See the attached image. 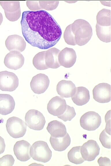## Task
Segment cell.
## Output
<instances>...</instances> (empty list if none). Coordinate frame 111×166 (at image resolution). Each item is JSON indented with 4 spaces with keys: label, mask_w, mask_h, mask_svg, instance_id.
<instances>
[{
    "label": "cell",
    "mask_w": 111,
    "mask_h": 166,
    "mask_svg": "<svg viewBox=\"0 0 111 166\" xmlns=\"http://www.w3.org/2000/svg\"><path fill=\"white\" fill-rule=\"evenodd\" d=\"M0 4L6 18L9 21H15L20 18L21 11L19 1H0Z\"/></svg>",
    "instance_id": "obj_8"
},
{
    "label": "cell",
    "mask_w": 111,
    "mask_h": 166,
    "mask_svg": "<svg viewBox=\"0 0 111 166\" xmlns=\"http://www.w3.org/2000/svg\"><path fill=\"white\" fill-rule=\"evenodd\" d=\"M49 82L47 75L40 73L32 78L30 83V87L34 93L40 94L46 90L49 86Z\"/></svg>",
    "instance_id": "obj_11"
},
{
    "label": "cell",
    "mask_w": 111,
    "mask_h": 166,
    "mask_svg": "<svg viewBox=\"0 0 111 166\" xmlns=\"http://www.w3.org/2000/svg\"><path fill=\"white\" fill-rule=\"evenodd\" d=\"M25 120L26 125L30 129L36 131L42 130L46 121L43 114L38 110L31 109L25 114Z\"/></svg>",
    "instance_id": "obj_5"
},
{
    "label": "cell",
    "mask_w": 111,
    "mask_h": 166,
    "mask_svg": "<svg viewBox=\"0 0 111 166\" xmlns=\"http://www.w3.org/2000/svg\"><path fill=\"white\" fill-rule=\"evenodd\" d=\"M101 118L97 113L92 111L83 115L80 119L81 127L84 130L93 131L97 129L101 123Z\"/></svg>",
    "instance_id": "obj_6"
},
{
    "label": "cell",
    "mask_w": 111,
    "mask_h": 166,
    "mask_svg": "<svg viewBox=\"0 0 111 166\" xmlns=\"http://www.w3.org/2000/svg\"><path fill=\"white\" fill-rule=\"evenodd\" d=\"M80 147L79 146L73 147L69 151L67 156L70 162L75 164H80L84 161L80 153Z\"/></svg>",
    "instance_id": "obj_24"
},
{
    "label": "cell",
    "mask_w": 111,
    "mask_h": 166,
    "mask_svg": "<svg viewBox=\"0 0 111 166\" xmlns=\"http://www.w3.org/2000/svg\"><path fill=\"white\" fill-rule=\"evenodd\" d=\"M76 89L75 84L70 80H62L56 86L57 93L62 98L71 97L75 93Z\"/></svg>",
    "instance_id": "obj_17"
},
{
    "label": "cell",
    "mask_w": 111,
    "mask_h": 166,
    "mask_svg": "<svg viewBox=\"0 0 111 166\" xmlns=\"http://www.w3.org/2000/svg\"><path fill=\"white\" fill-rule=\"evenodd\" d=\"M76 114L75 109L73 107L67 105L66 109L62 115L57 117L64 122L71 121Z\"/></svg>",
    "instance_id": "obj_27"
},
{
    "label": "cell",
    "mask_w": 111,
    "mask_h": 166,
    "mask_svg": "<svg viewBox=\"0 0 111 166\" xmlns=\"http://www.w3.org/2000/svg\"><path fill=\"white\" fill-rule=\"evenodd\" d=\"M24 62V58L20 52L16 50L10 51L5 55L4 63L8 68L14 70L21 68Z\"/></svg>",
    "instance_id": "obj_12"
},
{
    "label": "cell",
    "mask_w": 111,
    "mask_h": 166,
    "mask_svg": "<svg viewBox=\"0 0 111 166\" xmlns=\"http://www.w3.org/2000/svg\"><path fill=\"white\" fill-rule=\"evenodd\" d=\"M5 45L10 51L16 50L21 52L25 49L26 43L21 36L13 35L8 37L5 41Z\"/></svg>",
    "instance_id": "obj_16"
},
{
    "label": "cell",
    "mask_w": 111,
    "mask_h": 166,
    "mask_svg": "<svg viewBox=\"0 0 111 166\" xmlns=\"http://www.w3.org/2000/svg\"><path fill=\"white\" fill-rule=\"evenodd\" d=\"M40 8L47 10H52L56 9L58 5L59 1H38Z\"/></svg>",
    "instance_id": "obj_28"
},
{
    "label": "cell",
    "mask_w": 111,
    "mask_h": 166,
    "mask_svg": "<svg viewBox=\"0 0 111 166\" xmlns=\"http://www.w3.org/2000/svg\"><path fill=\"white\" fill-rule=\"evenodd\" d=\"M92 94L96 101L101 103H108L111 100V86L106 83H99L94 88Z\"/></svg>",
    "instance_id": "obj_10"
},
{
    "label": "cell",
    "mask_w": 111,
    "mask_h": 166,
    "mask_svg": "<svg viewBox=\"0 0 111 166\" xmlns=\"http://www.w3.org/2000/svg\"><path fill=\"white\" fill-rule=\"evenodd\" d=\"M6 127L9 135L14 138L23 137L27 130V126L25 122L15 116L11 117L8 119Z\"/></svg>",
    "instance_id": "obj_4"
},
{
    "label": "cell",
    "mask_w": 111,
    "mask_h": 166,
    "mask_svg": "<svg viewBox=\"0 0 111 166\" xmlns=\"http://www.w3.org/2000/svg\"><path fill=\"white\" fill-rule=\"evenodd\" d=\"M77 55L75 50L72 48L66 47L60 51L58 55V60L60 66L69 68L75 63Z\"/></svg>",
    "instance_id": "obj_14"
},
{
    "label": "cell",
    "mask_w": 111,
    "mask_h": 166,
    "mask_svg": "<svg viewBox=\"0 0 111 166\" xmlns=\"http://www.w3.org/2000/svg\"><path fill=\"white\" fill-rule=\"evenodd\" d=\"M21 24L26 41L40 49H47L54 46L62 36L60 25L49 13L44 10L23 12Z\"/></svg>",
    "instance_id": "obj_1"
},
{
    "label": "cell",
    "mask_w": 111,
    "mask_h": 166,
    "mask_svg": "<svg viewBox=\"0 0 111 166\" xmlns=\"http://www.w3.org/2000/svg\"><path fill=\"white\" fill-rule=\"evenodd\" d=\"M110 10L103 9L98 13L96 17L97 24L101 27H110L111 25Z\"/></svg>",
    "instance_id": "obj_23"
},
{
    "label": "cell",
    "mask_w": 111,
    "mask_h": 166,
    "mask_svg": "<svg viewBox=\"0 0 111 166\" xmlns=\"http://www.w3.org/2000/svg\"><path fill=\"white\" fill-rule=\"evenodd\" d=\"M14 161L11 155H5L0 158V166H12L14 164Z\"/></svg>",
    "instance_id": "obj_30"
},
{
    "label": "cell",
    "mask_w": 111,
    "mask_h": 166,
    "mask_svg": "<svg viewBox=\"0 0 111 166\" xmlns=\"http://www.w3.org/2000/svg\"><path fill=\"white\" fill-rule=\"evenodd\" d=\"M100 148L97 142L89 140L80 147V152L84 161H91L94 160L99 153Z\"/></svg>",
    "instance_id": "obj_9"
},
{
    "label": "cell",
    "mask_w": 111,
    "mask_h": 166,
    "mask_svg": "<svg viewBox=\"0 0 111 166\" xmlns=\"http://www.w3.org/2000/svg\"><path fill=\"white\" fill-rule=\"evenodd\" d=\"M18 84V78L14 73L6 71L0 72V90L13 91L17 88Z\"/></svg>",
    "instance_id": "obj_7"
},
{
    "label": "cell",
    "mask_w": 111,
    "mask_h": 166,
    "mask_svg": "<svg viewBox=\"0 0 111 166\" xmlns=\"http://www.w3.org/2000/svg\"><path fill=\"white\" fill-rule=\"evenodd\" d=\"M30 146V144L25 140L17 142L14 145L13 151L17 159L23 162L29 160L31 158L29 153Z\"/></svg>",
    "instance_id": "obj_15"
},
{
    "label": "cell",
    "mask_w": 111,
    "mask_h": 166,
    "mask_svg": "<svg viewBox=\"0 0 111 166\" xmlns=\"http://www.w3.org/2000/svg\"><path fill=\"white\" fill-rule=\"evenodd\" d=\"M60 51L59 50L55 47L46 51L45 61L48 68L57 69L60 66L58 60V55Z\"/></svg>",
    "instance_id": "obj_21"
},
{
    "label": "cell",
    "mask_w": 111,
    "mask_h": 166,
    "mask_svg": "<svg viewBox=\"0 0 111 166\" xmlns=\"http://www.w3.org/2000/svg\"><path fill=\"white\" fill-rule=\"evenodd\" d=\"M73 102L77 105L82 106L86 104L90 99L88 90L83 86L76 88L74 95L71 97Z\"/></svg>",
    "instance_id": "obj_19"
},
{
    "label": "cell",
    "mask_w": 111,
    "mask_h": 166,
    "mask_svg": "<svg viewBox=\"0 0 111 166\" xmlns=\"http://www.w3.org/2000/svg\"><path fill=\"white\" fill-rule=\"evenodd\" d=\"M15 102L13 98L9 94H0V114L5 115L14 110Z\"/></svg>",
    "instance_id": "obj_18"
},
{
    "label": "cell",
    "mask_w": 111,
    "mask_h": 166,
    "mask_svg": "<svg viewBox=\"0 0 111 166\" xmlns=\"http://www.w3.org/2000/svg\"><path fill=\"white\" fill-rule=\"evenodd\" d=\"M31 157L35 161L43 163H47L51 159L52 152L47 143L42 141L34 142L29 150Z\"/></svg>",
    "instance_id": "obj_3"
},
{
    "label": "cell",
    "mask_w": 111,
    "mask_h": 166,
    "mask_svg": "<svg viewBox=\"0 0 111 166\" xmlns=\"http://www.w3.org/2000/svg\"><path fill=\"white\" fill-rule=\"evenodd\" d=\"M3 20V16L2 14L0 12V25L1 24Z\"/></svg>",
    "instance_id": "obj_35"
},
{
    "label": "cell",
    "mask_w": 111,
    "mask_h": 166,
    "mask_svg": "<svg viewBox=\"0 0 111 166\" xmlns=\"http://www.w3.org/2000/svg\"><path fill=\"white\" fill-rule=\"evenodd\" d=\"M26 5L32 11H37L41 9L38 1H27Z\"/></svg>",
    "instance_id": "obj_31"
},
{
    "label": "cell",
    "mask_w": 111,
    "mask_h": 166,
    "mask_svg": "<svg viewBox=\"0 0 111 166\" xmlns=\"http://www.w3.org/2000/svg\"><path fill=\"white\" fill-rule=\"evenodd\" d=\"M96 31L97 35L100 40L106 43L110 42V26L101 27L96 24Z\"/></svg>",
    "instance_id": "obj_25"
},
{
    "label": "cell",
    "mask_w": 111,
    "mask_h": 166,
    "mask_svg": "<svg viewBox=\"0 0 111 166\" xmlns=\"http://www.w3.org/2000/svg\"><path fill=\"white\" fill-rule=\"evenodd\" d=\"M66 107L65 100L61 97L56 96L49 102L47 105V110L50 114L57 116L64 113Z\"/></svg>",
    "instance_id": "obj_13"
},
{
    "label": "cell",
    "mask_w": 111,
    "mask_h": 166,
    "mask_svg": "<svg viewBox=\"0 0 111 166\" xmlns=\"http://www.w3.org/2000/svg\"><path fill=\"white\" fill-rule=\"evenodd\" d=\"M97 163L100 166H111L110 159L107 157H100L98 159Z\"/></svg>",
    "instance_id": "obj_33"
},
{
    "label": "cell",
    "mask_w": 111,
    "mask_h": 166,
    "mask_svg": "<svg viewBox=\"0 0 111 166\" xmlns=\"http://www.w3.org/2000/svg\"><path fill=\"white\" fill-rule=\"evenodd\" d=\"M51 146L54 150L62 151L65 150L70 145L71 139L68 133L61 137H55L51 136L49 139Z\"/></svg>",
    "instance_id": "obj_22"
},
{
    "label": "cell",
    "mask_w": 111,
    "mask_h": 166,
    "mask_svg": "<svg viewBox=\"0 0 111 166\" xmlns=\"http://www.w3.org/2000/svg\"><path fill=\"white\" fill-rule=\"evenodd\" d=\"M105 119L106 125L104 130L107 133L110 135V110L106 114Z\"/></svg>",
    "instance_id": "obj_32"
},
{
    "label": "cell",
    "mask_w": 111,
    "mask_h": 166,
    "mask_svg": "<svg viewBox=\"0 0 111 166\" xmlns=\"http://www.w3.org/2000/svg\"><path fill=\"white\" fill-rule=\"evenodd\" d=\"M45 51L38 52L34 56L33 59V64L38 70H44L48 68L46 66L45 61Z\"/></svg>",
    "instance_id": "obj_26"
},
{
    "label": "cell",
    "mask_w": 111,
    "mask_h": 166,
    "mask_svg": "<svg viewBox=\"0 0 111 166\" xmlns=\"http://www.w3.org/2000/svg\"><path fill=\"white\" fill-rule=\"evenodd\" d=\"M47 129L51 136L55 137H62L67 133L65 125L57 120H53L48 123Z\"/></svg>",
    "instance_id": "obj_20"
},
{
    "label": "cell",
    "mask_w": 111,
    "mask_h": 166,
    "mask_svg": "<svg viewBox=\"0 0 111 166\" xmlns=\"http://www.w3.org/2000/svg\"><path fill=\"white\" fill-rule=\"evenodd\" d=\"M99 140L103 147L108 149L110 148V135L107 133L104 129L101 133L99 137Z\"/></svg>",
    "instance_id": "obj_29"
},
{
    "label": "cell",
    "mask_w": 111,
    "mask_h": 166,
    "mask_svg": "<svg viewBox=\"0 0 111 166\" xmlns=\"http://www.w3.org/2000/svg\"><path fill=\"white\" fill-rule=\"evenodd\" d=\"M5 146L4 139L0 136V154L3 153L4 151Z\"/></svg>",
    "instance_id": "obj_34"
},
{
    "label": "cell",
    "mask_w": 111,
    "mask_h": 166,
    "mask_svg": "<svg viewBox=\"0 0 111 166\" xmlns=\"http://www.w3.org/2000/svg\"><path fill=\"white\" fill-rule=\"evenodd\" d=\"M92 35V29L89 23L84 20L78 19L66 27L64 38L68 45L82 46L89 41Z\"/></svg>",
    "instance_id": "obj_2"
}]
</instances>
